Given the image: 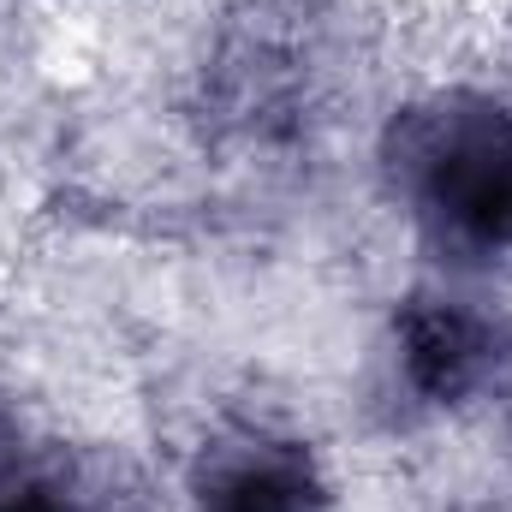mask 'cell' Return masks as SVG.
Instances as JSON below:
<instances>
[{
	"mask_svg": "<svg viewBox=\"0 0 512 512\" xmlns=\"http://www.w3.org/2000/svg\"><path fill=\"white\" fill-rule=\"evenodd\" d=\"M393 364L417 405H453L495 370V328L453 298H417L399 316Z\"/></svg>",
	"mask_w": 512,
	"mask_h": 512,
	"instance_id": "3957f363",
	"label": "cell"
},
{
	"mask_svg": "<svg viewBox=\"0 0 512 512\" xmlns=\"http://www.w3.org/2000/svg\"><path fill=\"white\" fill-rule=\"evenodd\" d=\"M387 179L417 233L453 262H512V108L477 90L405 108L387 131Z\"/></svg>",
	"mask_w": 512,
	"mask_h": 512,
	"instance_id": "6da1fadb",
	"label": "cell"
},
{
	"mask_svg": "<svg viewBox=\"0 0 512 512\" xmlns=\"http://www.w3.org/2000/svg\"><path fill=\"white\" fill-rule=\"evenodd\" d=\"M191 501L197 512H322V477L298 441L239 429L203 453Z\"/></svg>",
	"mask_w": 512,
	"mask_h": 512,
	"instance_id": "7a4b0ae2",
	"label": "cell"
}]
</instances>
